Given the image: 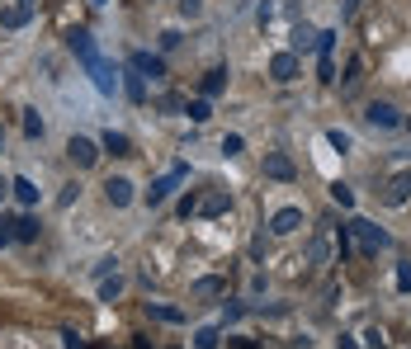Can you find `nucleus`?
I'll return each mask as SVG.
<instances>
[{"label": "nucleus", "instance_id": "nucleus-43", "mask_svg": "<svg viewBox=\"0 0 411 349\" xmlns=\"http://www.w3.org/2000/svg\"><path fill=\"white\" fill-rule=\"evenodd\" d=\"M95 5H104V0H95Z\"/></svg>", "mask_w": 411, "mask_h": 349}, {"label": "nucleus", "instance_id": "nucleus-2", "mask_svg": "<svg viewBox=\"0 0 411 349\" xmlns=\"http://www.w3.org/2000/svg\"><path fill=\"white\" fill-rule=\"evenodd\" d=\"M350 236L359 241V250H364V255H378V250L387 245V232H383V227H374V222H364V217H355V222H350Z\"/></svg>", "mask_w": 411, "mask_h": 349}, {"label": "nucleus", "instance_id": "nucleus-3", "mask_svg": "<svg viewBox=\"0 0 411 349\" xmlns=\"http://www.w3.org/2000/svg\"><path fill=\"white\" fill-rule=\"evenodd\" d=\"M85 71H90V81H95V90H100V95H113V90H118V76H113V66H109L100 53L85 62Z\"/></svg>", "mask_w": 411, "mask_h": 349}, {"label": "nucleus", "instance_id": "nucleus-33", "mask_svg": "<svg viewBox=\"0 0 411 349\" xmlns=\"http://www.w3.org/2000/svg\"><path fill=\"white\" fill-rule=\"evenodd\" d=\"M62 349H85V340L76 335V330H62Z\"/></svg>", "mask_w": 411, "mask_h": 349}, {"label": "nucleus", "instance_id": "nucleus-9", "mask_svg": "<svg viewBox=\"0 0 411 349\" xmlns=\"http://www.w3.org/2000/svg\"><path fill=\"white\" fill-rule=\"evenodd\" d=\"M66 156H71L76 165H95L100 161V147H95L90 137H71V142H66Z\"/></svg>", "mask_w": 411, "mask_h": 349}, {"label": "nucleus", "instance_id": "nucleus-12", "mask_svg": "<svg viewBox=\"0 0 411 349\" xmlns=\"http://www.w3.org/2000/svg\"><path fill=\"white\" fill-rule=\"evenodd\" d=\"M327 260H331V236H327V232H317V236L307 241V265H312V269H322Z\"/></svg>", "mask_w": 411, "mask_h": 349}, {"label": "nucleus", "instance_id": "nucleus-39", "mask_svg": "<svg viewBox=\"0 0 411 349\" xmlns=\"http://www.w3.org/2000/svg\"><path fill=\"white\" fill-rule=\"evenodd\" d=\"M359 5H364V0H340V15H345V19H350V15H355Z\"/></svg>", "mask_w": 411, "mask_h": 349}, {"label": "nucleus", "instance_id": "nucleus-30", "mask_svg": "<svg viewBox=\"0 0 411 349\" xmlns=\"http://www.w3.org/2000/svg\"><path fill=\"white\" fill-rule=\"evenodd\" d=\"M241 147H246V142H241L237 133H227V137H222V151H227V156H241Z\"/></svg>", "mask_w": 411, "mask_h": 349}, {"label": "nucleus", "instance_id": "nucleus-41", "mask_svg": "<svg viewBox=\"0 0 411 349\" xmlns=\"http://www.w3.org/2000/svg\"><path fill=\"white\" fill-rule=\"evenodd\" d=\"M5 194H10V185H5V180H0V203H5Z\"/></svg>", "mask_w": 411, "mask_h": 349}, {"label": "nucleus", "instance_id": "nucleus-1", "mask_svg": "<svg viewBox=\"0 0 411 349\" xmlns=\"http://www.w3.org/2000/svg\"><path fill=\"white\" fill-rule=\"evenodd\" d=\"M185 175H190V170H185V165H170V170H165L161 180H156V185L147 189V208H161L165 198H170V194H175V189L185 185Z\"/></svg>", "mask_w": 411, "mask_h": 349}, {"label": "nucleus", "instance_id": "nucleus-5", "mask_svg": "<svg viewBox=\"0 0 411 349\" xmlns=\"http://www.w3.org/2000/svg\"><path fill=\"white\" fill-rule=\"evenodd\" d=\"M128 66H133L142 81H161V76H165V62L156 53H133V57H128Z\"/></svg>", "mask_w": 411, "mask_h": 349}, {"label": "nucleus", "instance_id": "nucleus-32", "mask_svg": "<svg viewBox=\"0 0 411 349\" xmlns=\"http://www.w3.org/2000/svg\"><path fill=\"white\" fill-rule=\"evenodd\" d=\"M241 312H246L241 302H227V307H222V321H227V326H232V321H241Z\"/></svg>", "mask_w": 411, "mask_h": 349}, {"label": "nucleus", "instance_id": "nucleus-29", "mask_svg": "<svg viewBox=\"0 0 411 349\" xmlns=\"http://www.w3.org/2000/svg\"><path fill=\"white\" fill-rule=\"evenodd\" d=\"M327 142L336 147V151H340V156L350 151V133H340V128H331V133H327Z\"/></svg>", "mask_w": 411, "mask_h": 349}, {"label": "nucleus", "instance_id": "nucleus-38", "mask_svg": "<svg viewBox=\"0 0 411 349\" xmlns=\"http://www.w3.org/2000/svg\"><path fill=\"white\" fill-rule=\"evenodd\" d=\"M113 265H118V260L109 255V260H100V265H95V274H100V279H109V274H113Z\"/></svg>", "mask_w": 411, "mask_h": 349}, {"label": "nucleus", "instance_id": "nucleus-42", "mask_svg": "<svg viewBox=\"0 0 411 349\" xmlns=\"http://www.w3.org/2000/svg\"><path fill=\"white\" fill-rule=\"evenodd\" d=\"M19 5H38V0H19Z\"/></svg>", "mask_w": 411, "mask_h": 349}, {"label": "nucleus", "instance_id": "nucleus-6", "mask_svg": "<svg viewBox=\"0 0 411 349\" xmlns=\"http://www.w3.org/2000/svg\"><path fill=\"white\" fill-rule=\"evenodd\" d=\"M298 175V165L289 161L284 151H265V180H279V185H289Z\"/></svg>", "mask_w": 411, "mask_h": 349}, {"label": "nucleus", "instance_id": "nucleus-18", "mask_svg": "<svg viewBox=\"0 0 411 349\" xmlns=\"http://www.w3.org/2000/svg\"><path fill=\"white\" fill-rule=\"evenodd\" d=\"M5 227H10L15 241H38V222H33V217H15V222H5Z\"/></svg>", "mask_w": 411, "mask_h": 349}, {"label": "nucleus", "instance_id": "nucleus-21", "mask_svg": "<svg viewBox=\"0 0 411 349\" xmlns=\"http://www.w3.org/2000/svg\"><path fill=\"white\" fill-rule=\"evenodd\" d=\"M218 293H227V279H218V274H213V279H199V283H194V297H218Z\"/></svg>", "mask_w": 411, "mask_h": 349}, {"label": "nucleus", "instance_id": "nucleus-10", "mask_svg": "<svg viewBox=\"0 0 411 349\" xmlns=\"http://www.w3.org/2000/svg\"><path fill=\"white\" fill-rule=\"evenodd\" d=\"M104 198H109L113 208H128V203H133V180H123V175H113L109 185H104Z\"/></svg>", "mask_w": 411, "mask_h": 349}, {"label": "nucleus", "instance_id": "nucleus-11", "mask_svg": "<svg viewBox=\"0 0 411 349\" xmlns=\"http://www.w3.org/2000/svg\"><path fill=\"white\" fill-rule=\"evenodd\" d=\"M298 227H302L298 208H279V213L270 217V232H274V236H289V232H298Z\"/></svg>", "mask_w": 411, "mask_h": 349}, {"label": "nucleus", "instance_id": "nucleus-14", "mask_svg": "<svg viewBox=\"0 0 411 349\" xmlns=\"http://www.w3.org/2000/svg\"><path fill=\"white\" fill-rule=\"evenodd\" d=\"M227 208H232V198H227V194H218V189L199 198V213H203V217H222Z\"/></svg>", "mask_w": 411, "mask_h": 349}, {"label": "nucleus", "instance_id": "nucleus-25", "mask_svg": "<svg viewBox=\"0 0 411 349\" xmlns=\"http://www.w3.org/2000/svg\"><path fill=\"white\" fill-rule=\"evenodd\" d=\"M194 349H218V326H203V330H194Z\"/></svg>", "mask_w": 411, "mask_h": 349}, {"label": "nucleus", "instance_id": "nucleus-19", "mask_svg": "<svg viewBox=\"0 0 411 349\" xmlns=\"http://www.w3.org/2000/svg\"><path fill=\"white\" fill-rule=\"evenodd\" d=\"M10 189H15V198H19L24 208H33V203H38V185H33V180H24V175H19V180H10Z\"/></svg>", "mask_w": 411, "mask_h": 349}, {"label": "nucleus", "instance_id": "nucleus-17", "mask_svg": "<svg viewBox=\"0 0 411 349\" xmlns=\"http://www.w3.org/2000/svg\"><path fill=\"white\" fill-rule=\"evenodd\" d=\"M123 95H128V100H133V104H147V81H142V76H137L133 66H128V76H123Z\"/></svg>", "mask_w": 411, "mask_h": 349}, {"label": "nucleus", "instance_id": "nucleus-24", "mask_svg": "<svg viewBox=\"0 0 411 349\" xmlns=\"http://www.w3.org/2000/svg\"><path fill=\"white\" fill-rule=\"evenodd\" d=\"M147 312H152V317H156V321H185V312H175V307H161V302H147Z\"/></svg>", "mask_w": 411, "mask_h": 349}, {"label": "nucleus", "instance_id": "nucleus-4", "mask_svg": "<svg viewBox=\"0 0 411 349\" xmlns=\"http://www.w3.org/2000/svg\"><path fill=\"white\" fill-rule=\"evenodd\" d=\"M364 123H369V128H383V133H392V128H402V113H397L392 104H378V100H374V104L364 109Z\"/></svg>", "mask_w": 411, "mask_h": 349}, {"label": "nucleus", "instance_id": "nucleus-20", "mask_svg": "<svg viewBox=\"0 0 411 349\" xmlns=\"http://www.w3.org/2000/svg\"><path fill=\"white\" fill-rule=\"evenodd\" d=\"M100 147H104V151H113V156H133V142H128V137L123 133H104V142H100Z\"/></svg>", "mask_w": 411, "mask_h": 349}, {"label": "nucleus", "instance_id": "nucleus-7", "mask_svg": "<svg viewBox=\"0 0 411 349\" xmlns=\"http://www.w3.org/2000/svg\"><path fill=\"white\" fill-rule=\"evenodd\" d=\"M411 198V170H397L392 180H387V189H383V203L387 208H402Z\"/></svg>", "mask_w": 411, "mask_h": 349}, {"label": "nucleus", "instance_id": "nucleus-23", "mask_svg": "<svg viewBox=\"0 0 411 349\" xmlns=\"http://www.w3.org/2000/svg\"><path fill=\"white\" fill-rule=\"evenodd\" d=\"M185 113H190L194 123H208V118H213V104H208V100H190V104H185Z\"/></svg>", "mask_w": 411, "mask_h": 349}, {"label": "nucleus", "instance_id": "nucleus-15", "mask_svg": "<svg viewBox=\"0 0 411 349\" xmlns=\"http://www.w3.org/2000/svg\"><path fill=\"white\" fill-rule=\"evenodd\" d=\"M66 43H71V53L81 57V62H90V57H95V38H90L85 28H71V33H66Z\"/></svg>", "mask_w": 411, "mask_h": 349}, {"label": "nucleus", "instance_id": "nucleus-40", "mask_svg": "<svg viewBox=\"0 0 411 349\" xmlns=\"http://www.w3.org/2000/svg\"><path fill=\"white\" fill-rule=\"evenodd\" d=\"M340 349H355V340H350V335H340Z\"/></svg>", "mask_w": 411, "mask_h": 349}, {"label": "nucleus", "instance_id": "nucleus-27", "mask_svg": "<svg viewBox=\"0 0 411 349\" xmlns=\"http://www.w3.org/2000/svg\"><path fill=\"white\" fill-rule=\"evenodd\" d=\"M123 293V279H118V274H113V279H104V283H100V297H104V302H113V297Z\"/></svg>", "mask_w": 411, "mask_h": 349}, {"label": "nucleus", "instance_id": "nucleus-35", "mask_svg": "<svg viewBox=\"0 0 411 349\" xmlns=\"http://www.w3.org/2000/svg\"><path fill=\"white\" fill-rule=\"evenodd\" d=\"M397 288L411 293V265H397Z\"/></svg>", "mask_w": 411, "mask_h": 349}, {"label": "nucleus", "instance_id": "nucleus-13", "mask_svg": "<svg viewBox=\"0 0 411 349\" xmlns=\"http://www.w3.org/2000/svg\"><path fill=\"white\" fill-rule=\"evenodd\" d=\"M28 15H33V5H19V0H15V5L0 10V28H24Z\"/></svg>", "mask_w": 411, "mask_h": 349}, {"label": "nucleus", "instance_id": "nucleus-26", "mask_svg": "<svg viewBox=\"0 0 411 349\" xmlns=\"http://www.w3.org/2000/svg\"><path fill=\"white\" fill-rule=\"evenodd\" d=\"M331 198H336L340 208H355V189H350V185H340V180L331 185Z\"/></svg>", "mask_w": 411, "mask_h": 349}, {"label": "nucleus", "instance_id": "nucleus-22", "mask_svg": "<svg viewBox=\"0 0 411 349\" xmlns=\"http://www.w3.org/2000/svg\"><path fill=\"white\" fill-rule=\"evenodd\" d=\"M222 85H227V71H208V76H203V100H213V95H222Z\"/></svg>", "mask_w": 411, "mask_h": 349}, {"label": "nucleus", "instance_id": "nucleus-37", "mask_svg": "<svg viewBox=\"0 0 411 349\" xmlns=\"http://www.w3.org/2000/svg\"><path fill=\"white\" fill-rule=\"evenodd\" d=\"M359 85V62H350V71H345V90H355Z\"/></svg>", "mask_w": 411, "mask_h": 349}, {"label": "nucleus", "instance_id": "nucleus-36", "mask_svg": "<svg viewBox=\"0 0 411 349\" xmlns=\"http://www.w3.org/2000/svg\"><path fill=\"white\" fill-rule=\"evenodd\" d=\"M76 194H81V185H66V189H62V198H57V203H62V208H71V203H76Z\"/></svg>", "mask_w": 411, "mask_h": 349}, {"label": "nucleus", "instance_id": "nucleus-16", "mask_svg": "<svg viewBox=\"0 0 411 349\" xmlns=\"http://www.w3.org/2000/svg\"><path fill=\"white\" fill-rule=\"evenodd\" d=\"M312 48H317V28H312V24H298V28H293V48H289V53H312Z\"/></svg>", "mask_w": 411, "mask_h": 349}, {"label": "nucleus", "instance_id": "nucleus-8", "mask_svg": "<svg viewBox=\"0 0 411 349\" xmlns=\"http://www.w3.org/2000/svg\"><path fill=\"white\" fill-rule=\"evenodd\" d=\"M270 76H274L279 85L298 81V53H274V62H270Z\"/></svg>", "mask_w": 411, "mask_h": 349}, {"label": "nucleus", "instance_id": "nucleus-31", "mask_svg": "<svg viewBox=\"0 0 411 349\" xmlns=\"http://www.w3.org/2000/svg\"><path fill=\"white\" fill-rule=\"evenodd\" d=\"M180 15H185V19H199V15H203V0H180Z\"/></svg>", "mask_w": 411, "mask_h": 349}, {"label": "nucleus", "instance_id": "nucleus-28", "mask_svg": "<svg viewBox=\"0 0 411 349\" xmlns=\"http://www.w3.org/2000/svg\"><path fill=\"white\" fill-rule=\"evenodd\" d=\"M24 137H43V118L33 109H24Z\"/></svg>", "mask_w": 411, "mask_h": 349}, {"label": "nucleus", "instance_id": "nucleus-34", "mask_svg": "<svg viewBox=\"0 0 411 349\" xmlns=\"http://www.w3.org/2000/svg\"><path fill=\"white\" fill-rule=\"evenodd\" d=\"M161 109H165V113H180L185 100H180V95H161Z\"/></svg>", "mask_w": 411, "mask_h": 349}]
</instances>
